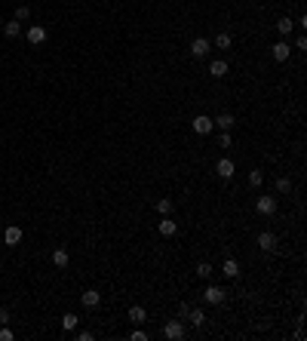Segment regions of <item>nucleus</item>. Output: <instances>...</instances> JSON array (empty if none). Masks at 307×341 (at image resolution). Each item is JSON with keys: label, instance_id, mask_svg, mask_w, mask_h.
I'll return each mask as SVG.
<instances>
[{"label": "nucleus", "instance_id": "6", "mask_svg": "<svg viewBox=\"0 0 307 341\" xmlns=\"http://www.w3.org/2000/svg\"><path fill=\"white\" fill-rule=\"evenodd\" d=\"M234 172H236V166H234V160H231V157H221V160L218 163H215V175H218V178H234Z\"/></svg>", "mask_w": 307, "mask_h": 341}, {"label": "nucleus", "instance_id": "22", "mask_svg": "<svg viewBox=\"0 0 307 341\" xmlns=\"http://www.w3.org/2000/svg\"><path fill=\"white\" fill-rule=\"evenodd\" d=\"M52 265L55 268H68V249H55L52 252Z\"/></svg>", "mask_w": 307, "mask_h": 341}, {"label": "nucleus", "instance_id": "20", "mask_svg": "<svg viewBox=\"0 0 307 341\" xmlns=\"http://www.w3.org/2000/svg\"><path fill=\"white\" fill-rule=\"evenodd\" d=\"M19 31H22V25H19V22H16V19H9V22H3V34H6V37H9V40H13V37H19Z\"/></svg>", "mask_w": 307, "mask_h": 341}, {"label": "nucleus", "instance_id": "21", "mask_svg": "<svg viewBox=\"0 0 307 341\" xmlns=\"http://www.w3.org/2000/svg\"><path fill=\"white\" fill-rule=\"evenodd\" d=\"M212 274H215V268L209 265V261H200V265H197V277L200 280H212Z\"/></svg>", "mask_w": 307, "mask_h": 341}, {"label": "nucleus", "instance_id": "32", "mask_svg": "<svg viewBox=\"0 0 307 341\" xmlns=\"http://www.w3.org/2000/svg\"><path fill=\"white\" fill-rule=\"evenodd\" d=\"M295 49H307V37H304V34H298V40H295Z\"/></svg>", "mask_w": 307, "mask_h": 341}, {"label": "nucleus", "instance_id": "33", "mask_svg": "<svg viewBox=\"0 0 307 341\" xmlns=\"http://www.w3.org/2000/svg\"><path fill=\"white\" fill-rule=\"evenodd\" d=\"M6 323H9V311L0 308V326H6Z\"/></svg>", "mask_w": 307, "mask_h": 341}, {"label": "nucleus", "instance_id": "15", "mask_svg": "<svg viewBox=\"0 0 307 341\" xmlns=\"http://www.w3.org/2000/svg\"><path fill=\"white\" fill-rule=\"evenodd\" d=\"M185 317H190V326H206V311H203V308H188V314Z\"/></svg>", "mask_w": 307, "mask_h": 341}, {"label": "nucleus", "instance_id": "17", "mask_svg": "<svg viewBox=\"0 0 307 341\" xmlns=\"http://www.w3.org/2000/svg\"><path fill=\"white\" fill-rule=\"evenodd\" d=\"M129 320H132L135 326H144V320H147V311L142 308V304H132V308H129Z\"/></svg>", "mask_w": 307, "mask_h": 341}, {"label": "nucleus", "instance_id": "28", "mask_svg": "<svg viewBox=\"0 0 307 341\" xmlns=\"http://www.w3.org/2000/svg\"><path fill=\"white\" fill-rule=\"evenodd\" d=\"M231 142H234L231 132H221V135H218V147H231Z\"/></svg>", "mask_w": 307, "mask_h": 341}, {"label": "nucleus", "instance_id": "13", "mask_svg": "<svg viewBox=\"0 0 307 341\" xmlns=\"http://www.w3.org/2000/svg\"><path fill=\"white\" fill-rule=\"evenodd\" d=\"M292 31H295V22H292L289 16H283V19L277 22V34H280L283 40H289V34H292Z\"/></svg>", "mask_w": 307, "mask_h": 341}, {"label": "nucleus", "instance_id": "11", "mask_svg": "<svg viewBox=\"0 0 307 341\" xmlns=\"http://www.w3.org/2000/svg\"><path fill=\"white\" fill-rule=\"evenodd\" d=\"M80 304H83V308H89V311H93V308H98V304H101V292H95V289H86V292L80 295Z\"/></svg>", "mask_w": 307, "mask_h": 341}, {"label": "nucleus", "instance_id": "12", "mask_svg": "<svg viewBox=\"0 0 307 341\" xmlns=\"http://www.w3.org/2000/svg\"><path fill=\"white\" fill-rule=\"evenodd\" d=\"M3 243L6 246H19L22 243V227L19 224H9L6 231H3Z\"/></svg>", "mask_w": 307, "mask_h": 341}, {"label": "nucleus", "instance_id": "8", "mask_svg": "<svg viewBox=\"0 0 307 341\" xmlns=\"http://www.w3.org/2000/svg\"><path fill=\"white\" fill-rule=\"evenodd\" d=\"M212 123H215V129H221V132H231V129L236 126V117H234L231 111H224V114H218V117H215Z\"/></svg>", "mask_w": 307, "mask_h": 341}, {"label": "nucleus", "instance_id": "3", "mask_svg": "<svg viewBox=\"0 0 307 341\" xmlns=\"http://www.w3.org/2000/svg\"><path fill=\"white\" fill-rule=\"evenodd\" d=\"M224 298H227V289L224 286H215V283H209L206 292H203V301H206V304H221Z\"/></svg>", "mask_w": 307, "mask_h": 341}, {"label": "nucleus", "instance_id": "31", "mask_svg": "<svg viewBox=\"0 0 307 341\" xmlns=\"http://www.w3.org/2000/svg\"><path fill=\"white\" fill-rule=\"evenodd\" d=\"M13 338H16V335H13V332H9V329H6V326H3V329H0V341H13Z\"/></svg>", "mask_w": 307, "mask_h": 341}, {"label": "nucleus", "instance_id": "9", "mask_svg": "<svg viewBox=\"0 0 307 341\" xmlns=\"http://www.w3.org/2000/svg\"><path fill=\"white\" fill-rule=\"evenodd\" d=\"M255 209H258L261 215H274V212H277V197H258V200H255Z\"/></svg>", "mask_w": 307, "mask_h": 341}, {"label": "nucleus", "instance_id": "19", "mask_svg": "<svg viewBox=\"0 0 307 341\" xmlns=\"http://www.w3.org/2000/svg\"><path fill=\"white\" fill-rule=\"evenodd\" d=\"M77 323H80V317H77V314H65L62 317V329H65V332H74Z\"/></svg>", "mask_w": 307, "mask_h": 341}, {"label": "nucleus", "instance_id": "10", "mask_svg": "<svg viewBox=\"0 0 307 341\" xmlns=\"http://www.w3.org/2000/svg\"><path fill=\"white\" fill-rule=\"evenodd\" d=\"M258 246L264 249V252H274V249H277V234L274 231H261L258 234Z\"/></svg>", "mask_w": 307, "mask_h": 341}, {"label": "nucleus", "instance_id": "14", "mask_svg": "<svg viewBox=\"0 0 307 341\" xmlns=\"http://www.w3.org/2000/svg\"><path fill=\"white\" fill-rule=\"evenodd\" d=\"M157 231H160L163 237H175V234H178V224H175L172 219H169V215H163V221L157 224Z\"/></svg>", "mask_w": 307, "mask_h": 341}, {"label": "nucleus", "instance_id": "26", "mask_svg": "<svg viewBox=\"0 0 307 341\" xmlns=\"http://www.w3.org/2000/svg\"><path fill=\"white\" fill-rule=\"evenodd\" d=\"M277 191H280V194H289V191H292V181H289L286 175L277 178Z\"/></svg>", "mask_w": 307, "mask_h": 341}, {"label": "nucleus", "instance_id": "7", "mask_svg": "<svg viewBox=\"0 0 307 341\" xmlns=\"http://www.w3.org/2000/svg\"><path fill=\"white\" fill-rule=\"evenodd\" d=\"M270 55H274L277 62H289V55H292V43H289V40H277L274 47H270Z\"/></svg>", "mask_w": 307, "mask_h": 341}, {"label": "nucleus", "instance_id": "23", "mask_svg": "<svg viewBox=\"0 0 307 341\" xmlns=\"http://www.w3.org/2000/svg\"><path fill=\"white\" fill-rule=\"evenodd\" d=\"M249 185L261 188V185H264V172H261V169H252V172H249Z\"/></svg>", "mask_w": 307, "mask_h": 341}, {"label": "nucleus", "instance_id": "30", "mask_svg": "<svg viewBox=\"0 0 307 341\" xmlns=\"http://www.w3.org/2000/svg\"><path fill=\"white\" fill-rule=\"evenodd\" d=\"M77 341H93V332H89V329H80V332H77Z\"/></svg>", "mask_w": 307, "mask_h": 341}, {"label": "nucleus", "instance_id": "24", "mask_svg": "<svg viewBox=\"0 0 307 341\" xmlns=\"http://www.w3.org/2000/svg\"><path fill=\"white\" fill-rule=\"evenodd\" d=\"M157 212H160V215H169V212H172V200H169V197H160V200H157Z\"/></svg>", "mask_w": 307, "mask_h": 341}, {"label": "nucleus", "instance_id": "25", "mask_svg": "<svg viewBox=\"0 0 307 341\" xmlns=\"http://www.w3.org/2000/svg\"><path fill=\"white\" fill-rule=\"evenodd\" d=\"M231 34H218V37H215V47H218V49H231Z\"/></svg>", "mask_w": 307, "mask_h": 341}, {"label": "nucleus", "instance_id": "2", "mask_svg": "<svg viewBox=\"0 0 307 341\" xmlns=\"http://www.w3.org/2000/svg\"><path fill=\"white\" fill-rule=\"evenodd\" d=\"M185 335H188V329H185V323H181V320H169L163 326V338H169V341H181Z\"/></svg>", "mask_w": 307, "mask_h": 341}, {"label": "nucleus", "instance_id": "16", "mask_svg": "<svg viewBox=\"0 0 307 341\" xmlns=\"http://www.w3.org/2000/svg\"><path fill=\"white\" fill-rule=\"evenodd\" d=\"M221 274H224L227 280H236V277H240V265H236L234 258H224V265H221Z\"/></svg>", "mask_w": 307, "mask_h": 341}, {"label": "nucleus", "instance_id": "5", "mask_svg": "<svg viewBox=\"0 0 307 341\" xmlns=\"http://www.w3.org/2000/svg\"><path fill=\"white\" fill-rule=\"evenodd\" d=\"M25 37H28V43H31V47H40V43H47V37H49V31H47V28H43V25H31V28H28V34H25Z\"/></svg>", "mask_w": 307, "mask_h": 341}, {"label": "nucleus", "instance_id": "18", "mask_svg": "<svg viewBox=\"0 0 307 341\" xmlns=\"http://www.w3.org/2000/svg\"><path fill=\"white\" fill-rule=\"evenodd\" d=\"M209 74H212V77H224V74H227V62H224V59H212V62H209Z\"/></svg>", "mask_w": 307, "mask_h": 341}, {"label": "nucleus", "instance_id": "29", "mask_svg": "<svg viewBox=\"0 0 307 341\" xmlns=\"http://www.w3.org/2000/svg\"><path fill=\"white\" fill-rule=\"evenodd\" d=\"M129 338H132V341H147V332H144V329H135Z\"/></svg>", "mask_w": 307, "mask_h": 341}, {"label": "nucleus", "instance_id": "27", "mask_svg": "<svg viewBox=\"0 0 307 341\" xmlns=\"http://www.w3.org/2000/svg\"><path fill=\"white\" fill-rule=\"evenodd\" d=\"M28 16H31L28 6H16V22H28Z\"/></svg>", "mask_w": 307, "mask_h": 341}, {"label": "nucleus", "instance_id": "4", "mask_svg": "<svg viewBox=\"0 0 307 341\" xmlns=\"http://www.w3.org/2000/svg\"><path fill=\"white\" fill-rule=\"evenodd\" d=\"M209 52H212V40H206V37L190 40V55H194V59H206Z\"/></svg>", "mask_w": 307, "mask_h": 341}, {"label": "nucleus", "instance_id": "1", "mask_svg": "<svg viewBox=\"0 0 307 341\" xmlns=\"http://www.w3.org/2000/svg\"><path fill=\"white\" fill-rule=\"evenodd\" d=\"M190 129H194L197 135H209V132H215V123H212L209 114H197V117L190 120Z\"/></svg>", "mask_w": 307, "mask_h": 341}]
</instances>
